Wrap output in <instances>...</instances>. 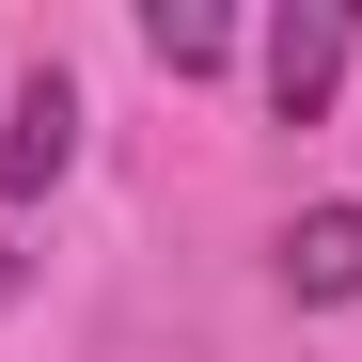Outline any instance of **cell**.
Returning <instances> with one entry per match:
<instances>
[{
	"mask_svg": "<svg viewBox=\"0 0 362 362\" xmlns=\"http://www.w3.org/2000/svg\"><path fill=\"white\" fill-rule=\"evenodd\" d=\"M346 47H362L346 0H284V16H268V110H284V127H315V110L346 95Z\"/></svg>",
	"mask_w": 362,
	"mask_h": 362,
	"instance_id": "6da1fadb",
	"label": "cell"
},
{
	"mask_svg": "<svg viewBox=\"0 0 362 362\" xmlns=\"http://www.w3.org/2000/svg\"><path fill=\"white\" fill-rule=\"evenodd\" d=\"M64 158H79V95H64V64H32V79H16V127H0V189L32 205Z\"/></svg>",
	"mask_w": 362,
	"mask_h": 362,
	"instance_id": "7a4b0ae2",
	"label": "cell"
},
{
	"mask_svg": "<svg viewBox=\"0 0 362 362\" xmlns=\"http://www.w3.org/2000/svg\"><path fill=\"white\" fill-rule=\"evenodd\" d=\"M284 299H315V315L362 299V205H299L284 221Z\"/></svg>",
	"mask_w": 362,
	"mask_h": 362,
	"instance_id": "3957f363",
	"label": "cell"
},
{
	"mask_svg": "<svg viewBox=\"0 0 362 362\" xmlns=\"http://www.w3.org/2000/svg\"><path fill=\"white\" fill-rule=\"evenodd\" d=\"M142 47H158V79H221L236 64V16H221V0H158Z\"/></svg>",
	"mask_w": 362,
	"mask_h": 362,
	"instance_id": "277c9868",
	"label": "cell"
},
{
	"mask_svg": "<svg viewBox=\"0 0 362 362\" xmlns=\"http://www.w3.org/2000/svg\"><path fill=\"white\" fill-rule=\"evenodd\" d=\"M16 284H32V252H16V236H0V315H16Z\"/></svg>",
	"mask_w": 362,
	"mask_h": 362,
	"instance_id": "5b68a950",
	"label": "cell"
}]
</instances>
